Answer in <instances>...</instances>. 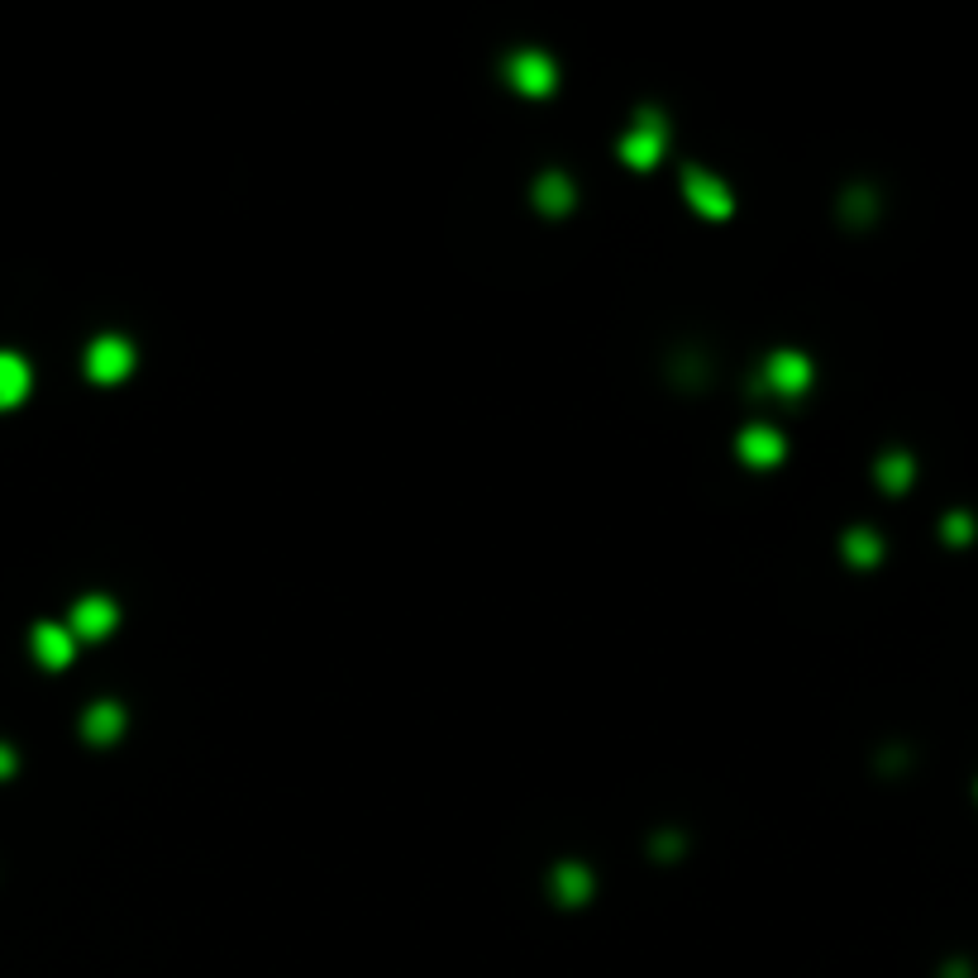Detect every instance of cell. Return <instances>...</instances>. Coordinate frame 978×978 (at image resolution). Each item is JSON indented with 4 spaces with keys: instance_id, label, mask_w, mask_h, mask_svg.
I'll list each match as a JSON object with an SVG mask.
<instances>
[{
    "instance_id": "cell-1",
    "label": "cell",
    "mask_w": 978,
    "mask_h": 978,
    "mask_svg": "<svg viewBox=\"0 0 978 978\" xmlns=\"http://www.w3.org/2000/svg\"><path fill=\"white\" fill-rule=\"evenodd\" d=\"M134 367V349L124 340H95L91 354H87V373L95 382H120L124 373Z\"/></svg>"
},
{
    "instance_id": "cell-6",
    "label": "cell",
    "mask_w": 978,
    "mask_h": 978,
    "mask_svg": "<svg viewBox=\"0 0 978 978\" xmlns=\"http://www.w3.org/2000/svg\"><path fill=\"white\" fill-rule=\"evenodd\" d=\"M29 396V363L20 354H0V411L20 406Z\"/></svg>"
},
{
    "instance_id": "cell-2",
    "label": "cell",
    "mask_w": 978,
    "mask_h": 978,
    "mask_svg": "<svg viewBox=\"0 0 978 978\" xmlns=\"http://www.w3.org/2000/svg\"><path fill=\"white\" fill-rule=\"evenodd\" d=\"M511 82H516L525 95H540V91H550L554 87V62L544 58V53H516L511 58Z\"/></svg>"
},
{
    "instance_id": "cell-10",
    "label": "cell",
    "mask_w": 978,
    "mask_h": 978,
    "mask_svg": "<svg viewBox=\"0 0 978 978\" xmlns=\"http://www.w3.org/2000/svg\"><path fill=\"white\" fill-rule=\"evenodd\" d=\"M87 735H91V740H110V735H120V712L115 707H95L87 716Z\"/></svg>"
},
{
    "instance_id": "cell-7",
    "label": "cell",
    "mask_w": 978,
    "mask_h": 978,
    "mask_svg": "<svg viewBox=\"0 0 978 978\" xmlns=\"http://www.w3.org/2000/svg\"><path fill=\"white\" fill-rule=\"evenodd\" d=\"M764 382L774 392H801L807 387V363H801L797 354H788V349H783V354H774L768 359V367H764Z\"/></svg>"
},
{
    "instance_id": "cell-3",
    "label": "cell",
    "mask_w": 978,
    "mask_h": 978,
    "mask_svg": "<svg viewBox=\"0 0 978 978\" xmlns=\"http://www.w3.org/2000/svg\"><path fill=\"white\" fill-rule=\"evenodd\" d=\"M72 635H82V639H101L110 625H115V602H105V597H87V602H77L72 606Z\"/></svg>"
},
{
    "instance_id": "cell-4",
    "label": "cell",
    "mask_w": 978,
    "mask_h": 978,
    "mask_svg": "<svg viewBox=\"0 0 978 978\" xmlns=\"http://www.w3.org/2000/svg\"><path fill=\"white\" fill-rule=\"evenodd\" d=\"M683 186H687V201H693L702 215H712V220H716V215H726V211H730L726 186H720L716 178H707V172H687Z\"/></svg>"
},
{
    "instance_id": "cell-8",
    "label": "cell",
    "mask_w": 978,
    "mask_h": 978,
    "mask_svg": "<svg viewBox=\"0 0 978 978\" xmlns=\"http://www.w3.org/2000/svg\"><path fill=\"white\" fill-rule=\"evenodd\" d=\"M740 458H745V463H759V468H768V463H778V458H783V440L774 435V430H764V425L745 430V435H740Z\"/></svg>"
},
{
    "instance_id": "cell-9",
    "label": "cell",
    "mask_w": 978,
    "mask_h": 978,
    "mask_svg": "<svg viewBox=\"0 0 978 978\" xmlns=\"http://www.w3.org/2000/svg\"><path fill=\"white\" fill-rule=\"evenodd\" d=\"M659 153H664V139H659V134H649V130H639V124H635V134L625 139V158H631V163H645V168H649Z\"/></svg>"
},
{
    "instance_id": "cell-5",
    "label": "cell",
    "mask_w": 978,
    "mask_h": 978,
    "mask_svg": "<svg viewBox=\"0 0 978 978\" xmlns=\"http://www.w3.org/2000/svg\"><path fill=\"white\" fill-rule=\"evenodd\" d=\"M72 645H77V639H72L68 625H39V631H34V654H39L48 668H62V664H68V659H72Z\"/></svg>"
}]
</instances>
